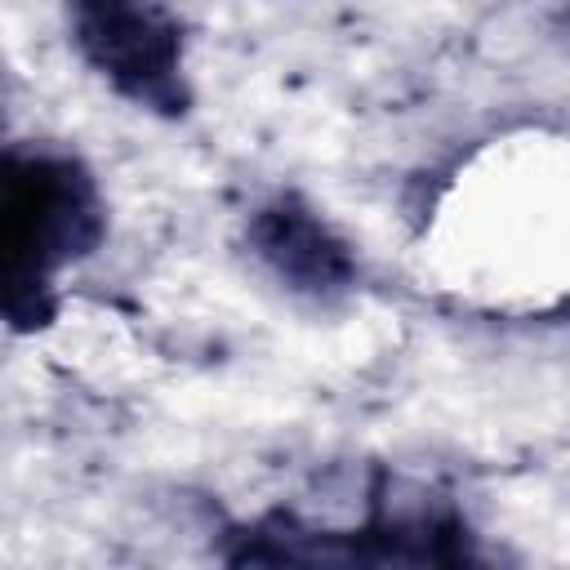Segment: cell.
<instances>
[{"mask_svg":"<svg viewBox=\"0 0 570 570\" xmlns=\"http://www.w3.org/2000/svg\"><path fill=\"white\" fill-rule=\"evenodd\" d=\"M102 200L89 169L58 151H9L4 165V312L18 330L53 312V272L102 240Z\"/></svg>","mask_w":570,"mask_h":570,"instance_id":"cell-1","label":"cell"},{"mask_svg":"<svg viewBox=\"0 0 570 570\" xmlns=\"http://www.w3.org/2000/svg\"><path fill=\"white\" fill-rule=\"evenodd\" d=\"M71 40L138 107L165 116L187 107L183 31L165 0H71Z\"/></svg>","mask_w":570,"mask_h":570,"instance_id":"cell-2","label":"cell"},{"mask_svg":"<svg viewBox=\"0 0 570 570\" xmlns=\"http://www.w3.org/2000/svg\"><path fill=\"white\" fill-rule=\"evenodd\" d=\"M254 245L258 254L298 289L325 294L352 281V258L347 249L330 236L325 223H316L307 209L294 200H281L254 218Z\"/></svg>","mask_w":570,"mask_h":570,"instance_id":"cell-3","label":"cell"}]
</instances>
